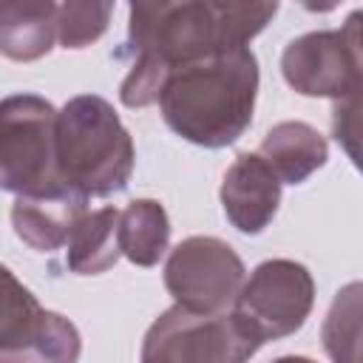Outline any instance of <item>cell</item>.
Returning <instances> with one entry per match:
<instances>
[{"instance_id":"8992f818","label":"cell","mask_w":363,"mask_h":363,"mask_svg":"<svg viewBox=\"0 0 363 363\" xmlns=\"http://www.w3.org/2000/svg\"><path fill=\"white\" fill-rule=\"evenodd\" d=\"M241 281V261L216 238H190L176 247L167 264V286L184 309L207 312L233 298Z\"/></svg>"},{"instance_id":"30bf717a","label":"cell","mask_w":363,"mask_h":363,"mask_svg":"<svg viewBox=\"0 0 363 363\" xmlns=\"http://www.w3.org/2000/svg\"><path fill=\"white\" fill-rule=\"evenodd\" d=\"M261 150L269 156V164L275 162L281 176L289 182H301L315 164L326 159L323 142L306 125H281L269 130Z\"/></svg>"},{"instance_id":"5bb4252c","label":"cell","mask_w":363,"mask_h":363,"mask_svg":"<svg viewBox=\"0 0 363 363\" xmlns=\"http://www.w3.org/2000/svg\"><path fill=\"white\" fill-rule=\"evenodd\" d=\"M54 6H40L34 20H26L20 26L6 6L0 9V51H6L14 60H31L51 48V17Z\"/></svg>"},{"instance_id":"6da1fadb","label":"cell","mask_w":363,"mask_h":363,"mask_svg":"<svg viewBox=\"0 0 363 363\" xmlns=\"http://www.w3.org/2000/svg\"><path fill=\"white\" fill-rule=\"evenodd\" d=\"M164 119L199 145H227L250 122L255 60L244 48L218 51L204 62L176 65L162 85Z\"/></svg>"},{"instance_id":"ba28073f","label":"cell","mask_w":363,"mask_h":363,"mask_svg":"<svg viewBox=\"0 0 363 363\" xmlns=\"http://www.w3.org/2000/svg\"><path fill=\"white\" fill-rule=\"evenodd\" d=\"M79 213H82V199L60 187L51 193H34L17 199L11 218L23 241H28L37 250H54L74 233V227L79 224Z\"/></svg>"},{"instance_id":"4fadbf2b","label":"cell","mask_w":363,"mask_h":363,"mask_svg":"<svg viewBox=\"0 0 363 363\" xmlns=\"http://www.w3.org/2000/svg\"><path fill=\"white\" fill-rule=\"evenodd\" d=\"M79 352L77 329L60 315L45 312L40 329L20 349L3 352L0 363H74Z\"/></svg>"},{"instance_id":"9a60e30c","label":"cell","mask_w":363,"mask_h":363,"mask_svg":"<svg viewBox=\"0 0 363 363\" xmlns=\"http://www.w3.org/2000/svg\"><path fill=\"white\" fill-rule=\"evenodd\" d=\"M278 363H309V360H301V357H284V360H278Z\"/></svg>"},{"instance_id":"52a82bcc","label":"cell","mask_w":363,"mask_h":363,"mask_svg":"<svg viewBox=\"0 0 363 363\" xmlns=\"http://www.w3.org/2000/svg\"><path fill=\"white\" fill-rule=\"evenodd\" d=\"M224 210L233 224L244 233H258L278 204V179L275 170L261 156H238L224 179Z\"/></svg>"},{"instance_id":"5b68a950","label":"cell","mask_w":363,"mask_h":363,"mask_svg":"<svg viewBox=\"0 0 363 363\" xmlns=\"http://www.w3.org/2000/svg\"><path fill=\"white\" fill-rule=\"evenodd\" d=\"M309 309V278L303 267L275 261L258 267L238 298L235 318L264 343L269 335H286L303 323Z\"/></svg>"},{"instance_id":"277c9868","label":"cell","mask_w":363,"mask_h":363,"mask_svg":"<svg viewBox=\"0 0 363 363\" xmlns=\"http://www.w3.org/2000/svg\"><path fill=\"white\" fill-rule=\"evenodd\" d=\"M261 340L233 315L164 312L145 340L142 363H244Z\"/></svg>"},{"instance_id":"3957f363","label":"cell","mask_w":363,"mask_h":363,"mask_svg":"<svg viewBox=\"0 0 363 363\" xmlns=\"http://www.w3.org/2000/svg\"><path fill=\"white\" fill-rule=\"evenodd\" d=\"M54 156V108L37 96L0 102V187L51 193L60 190Z\"/></svg>"},{"instance_id":"9c48e42d","label":"cell","mask_w":363,"mask_h":363,"mask_svg":"<svg viewBox=\"0 0 363 363\" xmlns=\"http://www.w3.org/2000/svg\"><path fill=\"white\" fill-rule=\"evenodd\" d=\"M119 216L113 210H99L85 218L71 233V267L77 272H99L116 261Z\"/></svg>"},{"instance_id":"7c38bea8","label":"cell","mask_w":363,"mask_h":363,"mask_svg":"<svg viewBox=\"0 0 363 363\" xmlns=\"http://www.w3.org/2000/svg\"><path fill=\"white\" fill-rule=\"evenodd\" d=\"M43 315L37 301L0 267V349L11 352L26 346L40 329Z\"/></svg>"},{"instance_id":"7a4b0ae2","label":"cell","mask_w":363,"mask_h":363,"mask_svg":"<svg viewBox=\"0 0 363 363\" xmlns=\"http://www.w3.org/2000/svg\"><path fill=\"white\" fill-rule=\"evenodd\" d=\"M54 156L65 190L91 196L119 190L133 164L125 128L96 96H79L65 105L54 130Z\"/></svg>"},{"instance_id":"8fae6325","label":"cell","mask_w":363,"mask_h":363,"mask_svg":"<svg viewBox=\"0 0 363 363\" xmlns=\"http://www.w3.org/2000/svg\"><path fill=\"white\" fill-rule=\"evenodd\" d=\"M167 244V218L156 201H133L119 218V247L136 264H153Z\"/></svg>"}]
</instances>
